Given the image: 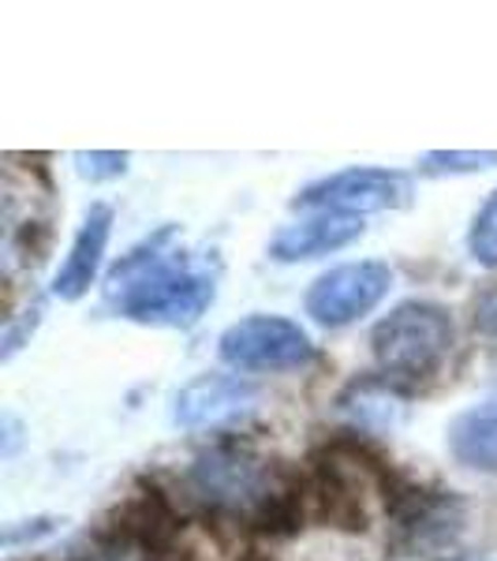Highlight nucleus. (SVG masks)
<instances>
[{
  "mask_svg": "<svg viewBox=\"0 0 497 561\" xmlns=\"http://www.w3.org/2000/svg\"><path fill=\"white\" fill-rule=\"evenodd\" d=\"M187 491L206 513L229 517L269 539H288L303 528L307 479L243 442H217L187 468Z\"/></svg>",
  "mask_w": 497,
  "mask_h": 561,
  "instance_id": "obj_1",
  "label": "nucleus"
},
{
  "mask_svg": "<svg viewBox=\"0 0 497 561\" xmlns=\"http://www.w3.org/2000/svg\"><path fill=\"white\" fill-rule=\"evenodd\" d=\"M105 300L128 322L187 330L217 300V270L176 248V225H161L113 266Z\"/></svg>",
  "mask_w": 497,
  "mask_h": 561,
  "instance_id": "obj_2",
  "label": "nucleus"
},
{
  "mask_svg": "<svg viewBox=\"0 0 497 561\" xmlns=\"http://www.w3.org/2000/svg\"><path fill=\"white\" fill-rule=\"evenodd\" d=\"M396 472L385 465V457L374 454V446L356 434L325 442L311 457L307 494L311 510L340 531H367L370 528V497H390Z\"/></svg>",
  "mask_w": 497,
  "mask_h": 561,
  "instance_id": "obj_3",
  "label": "nucleus"
},
{
  "mask_svg": "<svg viewBox=\"0 0 497 561\" xmlns=\"http://www.w3.org/2000/svg\"><path fill=\"white\" fill-rule=\"evenodd\" d=\"M456 345L453 314L434 300H404L370 330L378 375L404 397L438 378Z\"/></svg>",
  "mask_w": 497,
  "mask_h": 561,
  "instance_id": "obj_4",
  "label": "nucleus"
},
{
  "mask_svg": "<svg viewBox=\"0 0 497 561\" xmlns=\"http://www.w3.org/2000/svg\"><path fill=\"white\" fill-rule=\"evenodd\" d=\"M385 517L393 528V547L412 558L449 547L464 531L467 513L453 491H430V486H415L396 476L385 497Z\"/></svg>",
  "mask_w": 497,
  "mask_h": 561,
  "instance_id": "obj_5",
  "label": "nucleus"
},
{
  "mask_svg": "<svg viewBox=\"0 0 497 561\" xmlns=\"http://www.w3.org/2000/svg\"><path fill=\"white\" fill-rule=\"evenodd\" d=\"M217 356L232 370H300L314 364V341L285 314H247L224 325Z\"/></svg>",
  "mask_w": 497,
  "mask_h": 561,
  "instance_id": "obj_6",
  "label": "nucleus"
},
{
  "mask_svg": "<svg viewBox=\"0 0 497 561\" xmlns=\"http://www.w3.org/2000/svg\"><path fill=\"white\" fill-rule=\"evenodd\" d=\"M412 198V176L401 169H374V165H356L330 173L314 184H307L300 195L292 198L296 210H314V214H382L396 210Z\"/></svg>",
  "mask_w": 497,
  "mask_h": 561,
  "instance_id": "obj_7",
  "label": "nucleus"
},
{
  "mask_svg": "<svg viewBox=\"0 0 497 561\" xmlns=\"http://www.w3.org/2000/svg\"><path fill=\"white\" fill-rule=\"evenodd\" d=\"M393 270L390 262L363 259V262H340L311 280L303 296V311L325 330L359 322L390 296Z\"/></svg>",
  "mask_w": 497,
  "mask_h": 561,
  "instance_id": "obj_8",
  "label": "nucleus"
},
{
  "mask_svg": "<svg viewBox=\"0 0 497 561\" xmlns=\"http://www.w3.org/2000/svg\"><path fill=\"white\" fill-rule=\"evenodd\" d=\"M258 409V386L240 375H198L173 397V423L184 431H229Z\"/></svg>",
  "mask_w": 497,
  "mask_h": 561,
  "instance_id": "obj_9",
  "label": "nucleus"
},
{
  "mask_svg": "<svg viewBox=\"0 0 497 561\" xmlns=\"http://www.w3.org/2000/svg\"><path fill=\"white\" fill-rule=\"evenodd\" d=\"M108 237H113V206L94 203L83 214V225H79L76 240H71L68 255L60 262L57 277H53V296L57 300L76 304L90 293V285L97 280V270L105 262Z\"/></svg>",
  "mask_w": 497,
  "mask_h": 561,
  "instance_id": "obj_10",
  "label": "nucleus"
},
{
  "mask_svg": "<svg viewBox=\"0 0 497 561\" xmlns=\"http://www.w3.org/2000/svg\"><path fill=\"white\" fill-rule=\"evenodd\" d=\"M359 237H363V217H348V214H314L303 217V221H292L269 240V259L274 262H311L322 255H333V251L351 248Z\"/></svg>",
  "mask_w": 497,
  "mask_h": 561,
  "instance_id": "obj_11",
  "label": "nucleus"
},
{
  "mask_svg": "<svg viewBox=\"0 0 497 561\" xmlns=\"http://www.w3.org/2000/svg\"><path fill=\"white\" fill-rule=\"evenodd\" d=\"M446 442L456 465L497 476V401L472 404V409L453 415Z\"/></svg>",
  "mask_w": 497,
  "mask_h": 561,
  "instance_id": "obj_12",
  "label": "nucleus"
},
{
  "mask_svg": "<svg viewBox=\"0 0 497 561\" xmlns=\"http://www.w3.org/2000/svg\"><path fill=\"white\" fill-rule=\"evenodd\" d=\"M419 169L430 176H464L497 169V150H430L419 158Z\"/></svg>",
  "mask_w": 497,
  "mask_h": 561,
  "instance_id": "obj_13",
  "label": "nucleus"
},
{
  "mask_svg": "<svg viewBox=\"0 0 497 561\" xmlns=\"http://www.w3.org/2000/svg\"><path fill=\"white\" fill-rule=\"evenodd\" d=\"M68 561H158V558H153L147 547H139L135 539L120 536V531H113L102 524L97 536L90 539L83 550H76Z\"/></svg>",
  "mask_w": 497,
  "mask_h": 561,
  "instance_id": "obj_14",
  "label": "nucleus"
},
{
  "mask_svg": "<svg viewBox=\"0 0 497 561\" xmlns=\"http://www.w3.org/2000/svg\"><path fill=\"white\" fill-rule=\"evenodd\" d=\"M467 255L475 266L497 270V192L478 206L472 229H467Z\"/></svg>",
  "mask_w": 497,
  "mask_h": 561,
  "instance_id": "obj_15",
  "label": "nucleus"
},
{
  "mask_svg": "<svg viewBox=\"0 0 497 561\" xmlns=\"http://www.w3.org/2000/svg\"><path fill=\"white\" fill-rule=\"evenodd\" d=\"M71 161H76V173L90 180V184H102V180H116L128 173V153L116 150H79Z\"/></svg>",
  "mask_w": 497,
  "mask_h": 561,
  "instance_id": "obj_16",
  "label": "nucleus"
},
{
  "mask_svg": "<svg viewBox=\"0 0 497 561\" xmlns=\"http://www.w3.org/2000/svg\"><path fill=\"white\" fill-rule=\"evenodd\" d=\"M475 330L486 333V337H497V288H490V293L475 304Z\"/></svg>",
  "mask_w": 497,
  "mask_h": 561,
  "instance_id": "obj_17",
  "label": "nucleus"
},
{
  "mask_svg": "<svg viewBox=\"0 0 497 561\" xmlns=\"http://www.w3.org/2000/svg\"><path fill=\"white\" fill-rule=\"evenodd\" d=\"M42 322V307L34 304V311H31V319H26L23 325H8V333H4V359H12L15 352L23 348V337L26 333H34V325Z\"/></svg>",
  "mask_w": 497,
  "mask_h": 561,
  "instance_id": "obj_18",
  "label": "nucleus"
},
{
  "mask_svg": "<svg viewBox=\"0 0 497 561\" xmlns=\"http://www.w3.org/2000/svg\"><path fill=\"white\" fill-rule=\"evenodd\" d=\"M247 561H262V558H247Z\"/></svg>",
  "mask_w": 497,
  "mask_h": 561,
  "instance_id": "obj_19",
  "label": "nucleus"
}]
</instances>
